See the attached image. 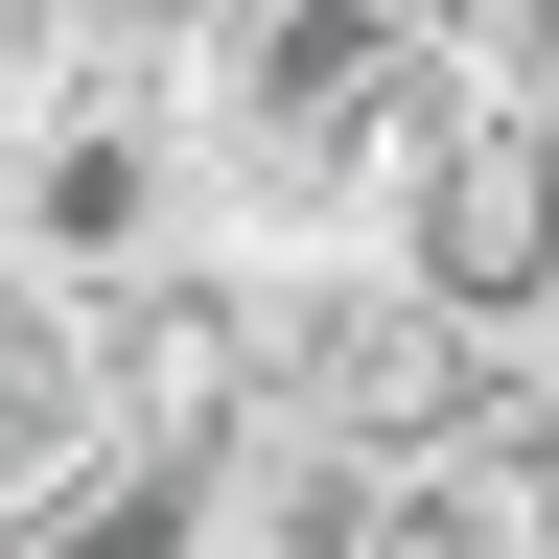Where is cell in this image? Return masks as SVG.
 Masks as SVG:
<instances>
[{"label": "cell", "mask_w": 559, "mask_h": 559, "mask_svg": "<svg viewBox=\"0 0 559 559\" xmlns=\"http://www.w3.org/2000/svg\"><path fill=\"white\" fill-rule=\"evenodd\" d=\"M373 257H396L443 326L559 349V94H536V70H443V140H419V187H396Z\"/></svg>", "instance_id": "cell-1"}]
</instances>
